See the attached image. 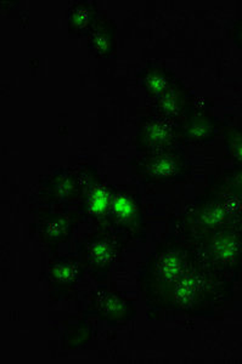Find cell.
Instances as JSON below:
<instances>
[{"label": "cell", "mask_w": 242, "mask_h": 364, "mask_svg": "<svg viewBox=\"0 0 242 364\" xmlns=\"http://www.w3.org/2000/svg\"><path fill=\"white\" fill-rule=\"evenodd\" d=\"M221 278L223 277L194 254L186 271L168 291V306L184 314L202 310L216 296L218 279Z\"/></svg>", "instance_id": "cell-1"}, {"label": "cell", "mask_w": 242, "mask_h": 364, "mask_svg": "<svg viewBox=\"0 0 242 364\" xmlns=\"http://www.w3.org/2000/svg\"><path fill=\"white\" fill-rule=\"evenodd\" d=\"M194 252L178 242H167L154 250L142 272V288L151 299H166L168 291L183 276Z\"/></svg>", "instance_id": "cell-2"}, {"label": "cell", "mask_w": 242, "mask_h": 364, "mask_svg": "<svg viewBox=\"0 0 242 364\" xmlns=\"http://www.w3.org/2000/svg\"><path fill=\"white\" fill-rule=\"evenodd\" d=\"M241 223L242 199L219 186L204 197L185 219V226L196 237L223 228L241 226Z\"/></svg>", "instance_id": "cell-3"}, {"label": "cell", "mask_w": 242, "mask_h": 364, "mask_svg": "<svg viewBox=\"0 0 242 364\" xmlns=\"http://www.w3.org/2000/svg\"><path fill=\"white\" fill-rule=\"evenodd\" d=\"M194 254L221 277L231 274L242 264L241 226L223 228L197 237Z\"/></svg>", "instance_id": "cell-4"}, {"label": "cell", "mask_w": 242, "mask_h": 364, "mask_svg": "<svg viewBox=\"0 0 242 364\" xmlns=\"http://www.w3.org/2000/svg\"><path fill=\"white\" fill-rule=\"evenodd\" d=\"M182 139H184L182 124L156 113L140 120L135 145L142 154L159 152L176 149Z\"/></svg>", "instance_id": "cell-5"}, {"label": "cell", "mask_w": 242, "mask_h": 364, "mask_svg": "<svg viewBox=\"0 0 242 364\" xmlns=\"http://www.w3.org/2000/svg\"><path fill=\"white\" fill-rule=\"evenodd\" d=\"M134 170L147 183H167L183 176L186 161L177 149L142 154L133 161Z\"/></svg>", "instance_id": "cell-6"}, {"label": "cell", "mask_w": 242, "mask_h": 364, "mask_svg": "<svg viewBox=\"0 0 242 364\" xmlns=\"http://www.w3.org/2000/svg\"><path fill=\"white\" fill-rule=\"evenodd\" d=\"M123 240L112 231H95L84 240L83 264L93 273H106L120 260Z\"/></svg>", "instance_id": "cell-7"}, {"label": "cell", "mask_w": 242, "mask_h": 364, "mask_svg": "<svg viewBox=\"0 0 242 364\" xmlns=\"http://www.w3.org/2000/svg\"><path fill=\"white\" fill-rule=\"evenodd\" d=\"M84 190L80 200V211L95 223H107L112 204L115 187L109 185L93 168L83 170Z\"/></svg>", "instance_id": "cell-8"}, {"label": "cell", "mask_w": 242, "mask_h": 364, "mask_svg": "<svg viewBox=\"0 0 242 364\" xmlns=\"http://www.w3.org/2000/svg\"><path fill=\"white\" fill-rule=\"evenodd\" d=\"M107 224L122 235L134 236L142 226V210L138 196L125 187H115Z\"/></svg>", "instance_id": "cell-9"}, {"label": "cell", "mask_w": 242, "mask_h": 364, "mask_svg": "<svg viewBox=\"0 0 242 364\" xmlns=\"http://www.w3.org/2000/svg\"><path fill=\"white\" fill-rule=\"evenodd\" d=\"M83 190L84 182L80 173L60 170L43 183L41 193L49 203L71 204L80 202Z\"/></svg>", "instance_id": "cell-10"}, {"label": "cell", "mask_w": 242, "mask_h": 364, "mask_svg": "<svg viewBox=\"0 0 242 364\" xmlns=\"http://www.w3.org/2000/svg\"><path fill=\"white\" fill-rule=\"evenodd\" d=\"M78 226V216L67 211L46 213L38 220L37 233L39 240L46 245H59L70 240Z\"/></svg>", "instance_id": "cell-11"}, {"label": "cell", "mask_w": 242, "mask_h": 364, "mask_svg": "<svg viewBox=\"0 0 242 364\" xmlns=\"http://www.w3.org/2000/svg\"><path fill=\"white\" fill-rule=\"evenodd\" d=\"M90 307L96 316L109 322H122L135 315L133 304L115 290L101 289L93 293Z\"/></svg>", "instance_id": "cell-12"}, {"label": "cell", "mask_w": 242, "mask_h": 364, "mask_svg": "<svg viewBox=\"0 0 242 364\" xmlns=\"http://www.w3.org/2000/svg\"><path fill=\"white\" fill-rule=\"evenodd\" d=\"M154 108L156 113L161 116L174 120L177 123L183 125L185 119L191 113L192 96L185 84L182 83L179 79H177L164 94L154 100Z\"/></svg>", "instance_id": "cell-13"}, {"label": "cell", "mask_w": 242, "mask_h": 364, "mask_svg": "<svg viewBox=\"0 0 242 364\" xmlns=\"http://www.w3.org/2000/svg\"><path fill=\"white\" fill-rule=\"evenodd\" d=\"M184 139L194 145H205L214 140L219 124L206 109H192L183 125Z\"/></svg>", "instance_id": "cell-14"}, {"label": "cell", "mask_w": 242, "mask_h": 364, "mask_svg": "<svg viewBox=\"0 0 242 364\" xmlns=\"http://www.w3.org/2000/svg\"><path fill=\"white\" fill-rule=\"evenodd\" d=\"M88 48L95 58L112 56L117 50L116 25L107 16H99L87 34Z\"/></svg>", "instance_id": "cell-15"}, {"label": "cell", "mask_w": 242, "mask_h": 364, "mask_svg": "<svg viewBox=\"0 0 242 364\" xmlns=\"http://www.w3.org/2000/svg\"><path fill=\"white\" fill-rule=\"evenodd\" d=\"M83 261L75 257H60L49 262L48 279L59 289H68L75 287L83 277Z\"/></svg>", "instance_id": "cell-16"}, {"label": "cell", "mask_w": 242, "mask_h": 364, "mask_svg": "<svg viewBox=\"0 0 242 364\" xmlns=\"http://www.w3.org/2000/svg\"><path fill=\"white\" fill-rule=\"evenodd\" d=\"M177 77L169 68L163 65H149L139 73V83L151 99H159L173 84Z\"/></svg>", "instance_id": "cell-17"}, {"label": "cell", "mask_w": 242, "mask_h": 364, "mask_svg": "<svg viewBox=\"0 0 242 364\" xmlns=\"http://www.w3.org/2000/svg\"><path fill=\"white\" fill-rule=\"evenodd\" d=\"M99 17L96 4L92 0H75L67 10V28L75 36L88 34Z\"/></svg>", "instance_id": "cell-18"}, {"label": "cell", "mask_w": 242, "mask_h": 364, "mask_svg": "<svg viewBox=\"0 0 242 364\" xmlns=\"http://www.w3.org/2000/svg\"><path fill=\"white\" fill-rule=\"evenodd\" d=\"M226 156L234 166H242V129L236 125H226L223 130Z\"/></svg>", "instance_id": "cell-19"}, {"label": "cell", "mask_w": 242, "mask_h": 364, "mask_svg": "<svg viewBox=\"0 0 242 364\" xmlns=\"http://www.w3.org/2000/svg\"><path fill=\"white\" fill-rule=\"evenodd\" d=\"M218 186L226 188L242 199V166H234L223 171Z\"/></svg>", "instance_id": "cell-20"}, {"label": "cell", "mask_w": 242, "mask_h": 364, "mask_svg": "<svg viewBox=\"0 0 242 364\" xmlns=\"http://www.w3.org/2000/svg\"><path fill=\"white\" fill-rule=\"evenodd\" d=\"M233 41L242 50V18L235 22L233 27Z\"/></svg>", "instance_id": "cell-21"}, {"label": "cell", "mask_w": 242, "mask_h": 364, "mask_svg": "<svg viewBox=\"0 0 242 364\" xmlns=\"http://www.w3.org/2000/svg\"><path fill=\"white\" fill-rule=\"evenodd\" d=\"M241 230H242V223H241Z\"/></svg>", "instance_id": "cell-22"}]
</instances>
